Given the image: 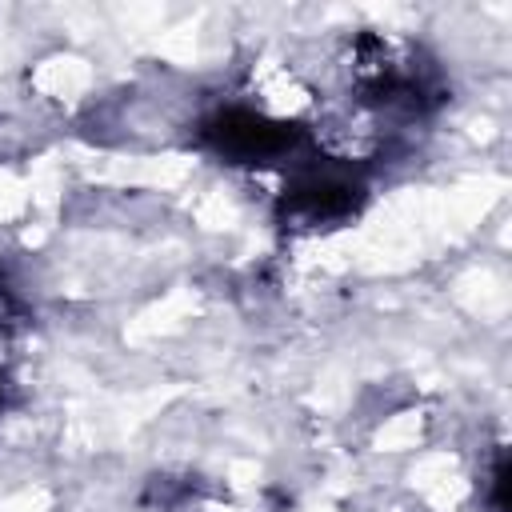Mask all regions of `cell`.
Here are the masks:
<instances>
[{
    "instance_id": "6da1fadb",
    "label": "cell",
    "mask_w": 512,
    "mask_h": 512,
    "mask_svg": "<svg viewBox=\"0 0 512 512\" xmlns=\"http://www.w3.org/2000/svg\"><path fill=\"white\" fill-rule=\"evenodd\" d=\"M200 140L228 164H272L304 148L296 124L272 120L252 108H220L200 124Z\"/></svg>"
},
{
    "instance_id": "7a4b0ae2",
    "label": "cell",
    "mask_w": 512,
    "mask_h": 512,
    "mask_svg": "<svg viewBox=\"0 0 512 512\" xmlns=\"http://www.w3.org/2000/svg\"><path fill=\"white\" fill-rule=\"evenodd\" d=\"M360 200H364V188L356 180L336 176V172L308 168V172H300L284 188L276 212L292 228H324V224H340V220L356 216Z\"/></svg>"
},
{
    "instance_id": "3957f363",
    "label": "cell",
    "mask_w": 512,
    "mask_h": 512,
    "mask_svg": "<svg viewBox=\"0 0 512 512\" xmlns=\"http://www.w3.org/2000/svg\"><path fill=\"white\" fill-rule=\"evenodd\" d=\"M504 488H508V456L500 452L496 468H492V508L496 512H504Z\"/></svg>"
}]
</instances>
